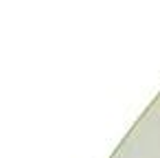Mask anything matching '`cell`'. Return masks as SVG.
<instances>
[]
</instances>
